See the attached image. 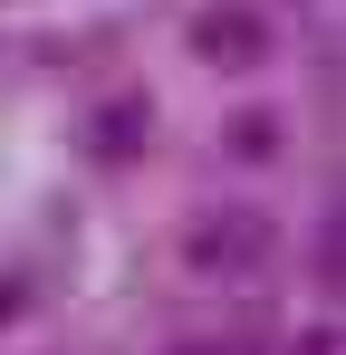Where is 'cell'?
Masks as SVG:
<instances>
[{
    "label": "cell",
    "mask_w": 346,
    "mask_h": 355,
    "mask_svg": "<svg viewBox=\"0 0 346 355\" xmlns=\"http://www.w3.org/2000/svg\"><path fill=\"white\" fill-rule=\"evenodd\" d=\"M270 250H279V221L260 202H202L183 221V269H202V279H250Z\"/></svg>",
    "instance_id": "1"
},
{
    "label": "cell",
    "mask_w": 346,
    "mask_h": 355,
    "mask_svg": "<svg viewBox=\"0 0 346 355\" xmlns=\"http://www.w3.org/2000/svg\"><path fill=\"white\" fill-rule=\"evenodd\" d=\"M183 39H192V58L222 67V77H250V67H270V49H279V29H270L260 0H202L183 19Z\"/></svg>",
    "instance_id": "2"
},
{
    "label": "cell",
    "mask_w": 346,
    "mask_h": 355,
    "mask_svg": "<svg viewBox=\"0 0 346 355\" xmlns=\"http://www.w3.org/2000/svg\"><path fill=\"white\" fill-rule=\"evenodd\" d=\"M145 144H154V96H145V87H106V96L77 116V154L106 164V173H125Z\"/></svg>",
    "instance_id": "3"
},
{
    "label": "cell",
    "mask_w": 346,
    "mask_h": 355,
    "mask_svg": "<svg viewBox=\"0 0 346 355\" xmlns=\"http://www.w3.org/2000/svg\"><path fill=\"white\" fill-rule=\"evenodd\" d=\"M222 154H231V164H279V154H288L279 106H231V116H222Z\"/></svg>",
    "instance_id": "4"
},
{
    "label": "cell",
    "mask_w": 346,
    "mask_h": 355,
    "mask_svg": "<svg viewBox=\"0 0 346 355\" xmlns=\"http://www.w3.org/2000/svg\"><path fill=\"white\" fill-rule=\"evenodd\" d=\"M19 317H29V279H19V269H0V327H19Z\"/></svg>",
    "instance_id": "5"
},
{
    "label": "cell",
    "mask_w": 346,
    "mask_h": 355,
    "mask_svg": "<svg viewBox=\"0 0 346 355\" xmlns=\"http://www.w3.org/2000/svg\"><path fill=\"white\" fill-rule=\"evenodd\" d=\"M288 355H337V327H298V346Z\"/></svg>",
    "instance_id": "6"
},
{
    "label": "cell",
    "mask_w": 346,
    "mask_h": 355,
    "mask_svg": "<svg viewBox=\"0 0 346 355\" xmlns=\"http://www.w3.org/2000/svg\"><path fill=\"white\" fill-rule=\"evenodd\" d=\"M173 355H240V346H222V336H192V346H173Z\"/></svg>",
    "instance_id": "7"
}]
</instances>
